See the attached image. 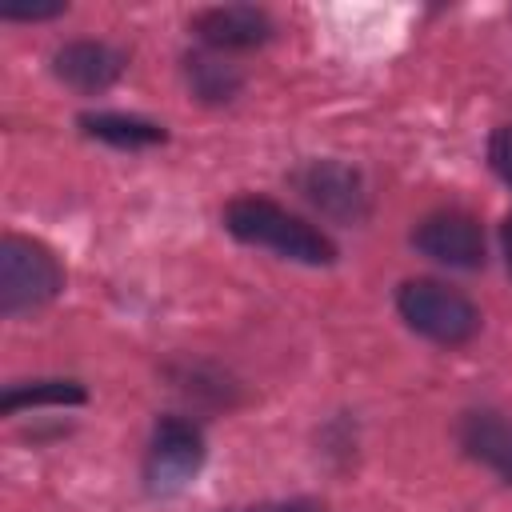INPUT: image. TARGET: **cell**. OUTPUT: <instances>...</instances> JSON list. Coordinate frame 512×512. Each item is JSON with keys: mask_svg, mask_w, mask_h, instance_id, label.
<instances>
[{"mask_svg": "<svg viewBox=\"0 0 512 512\" xmlns=\"http://www.w3.org/2000/svg\"><path fill=\"white\" fill-rule=\"evenodd\" d=\"M192 32L216 52H244L272 36V16L256 4H212L192 16Z\"/></svg>", "mask_w": 512, "mask_h": 512, "instance_id": "7", "label": "cell"}, {"mask_svg": "<svg viewBox=\"0 0 512 512\" xmlns=\"http://www.w3.org/2000/svg\"><path fill=\"white\" fill-rule=\"evenodd\" d=\"M456 440L464 456L492 468L504 484H512V416L496 408H468L456 424Z\"/></svg>", "mask_w": 512, "mask_h": 512, "instance_id": "9", "label": "cell"}, {"mask_svg": "<svg viewBox=\"0 0 512 512\" xmlns=\"http://www.w3.org/2000/svg\"><path fill=\"white\" fill-rule=\"evenodd\" d=\"M184 76H188V88H192L204 104H228V100L240 92V72H236L228 60L208 56V52L184 56Z\"/></svg>", "mask_w": 512, "mask_h": 512, "instance_id": "11", "label": "cell"}, {"mask_svg": "<svg viewBox=\"0 0 512 512\" xmlns=\"http://www.w3.org/2000/svg\"><path fill=\"white\" fill-rule=\"evenodd\" d=\"M396 312L416 336L444 348H460L480 332V308L460 288L432 276L404 280L396 288Z\"/></svg>", "mask_w": 512, "mask_h": 512, "instance_id": "2", "label": "cell"}, {"mask_svg": "<svg viewBox=\"0 0 512 512\" xmlns=\"http://www.w3.org/2000/svg\"><path fill=\"white\" fill-rule=\"evenodd\" d=\"M488 164H492V172L512 188V124H500V128L488 136Z\"/></svg>", "mask_w": 512, "mask_h": 512, "instance_id": "13", "label": "cell"}, {"mask_svg": "<svg viewBox=\"0 0 512 512\" xmlns=\"http://www.w3.org/2000/svg\"><path fill=\"white\" fill-rule=\"evenodd\" d=\"M500 248H504V264H508V272H512V212H508L504 224H500Z\"/></svg>", "mask_w": 512, "mask_h": 512, "instance_id": "16", "label": "cell"}, {"mask_svg": "<svg viewBox=\"0 0 512 512\" xmlns=\"http://www.w3.org/2000/svg\"><path fill=\"white\" fill-rule=\"evenodd\" d=\"M292 184L300 188V196L320 208L324 216H336V220H364L368 212V196H364V184L352 168L336 164V160H308L304 168L292 172Z\"/></svg>", "mask_w": 512, "mask_h": 512, "instance_id": "6", "label": "cell"}, {"mask_svg": "<svg viewBox=\"0 0 512 512\" xmlns=\"http://www.w3.org/2000/svg\"><path fill=\"white\" fill-rule=\"evenodd\" d=\"M88 392L80 380H28V384H8L0 396V412L16 416L24 408H40V404H84Z\"/></svg>", "mask_w": 512, "mask_h": 512, "instance_id": "12", "label": "cell"}, {"mask_svg": "<svg viewBox=\"0 0 512 512\" xmlns=\"http://www.w3.org/2000/svg\"><path fill=\"white\" fill-rule=\"evenodd\" d=\"M224 228L244 240V244H256V248H268L284 260H296V264H312V268H324L336 260V244L316 228L308 224L304 216L288 212L284 204L268 200V196H236L224 204Z\"/></svg>", "mask_w": 512, "mask_h": 512, "instance_id": "1", "label": "cell"}, {"mask_svg": "<svg viewBox=\"0 0 512 512\" xmlns=\"http://www.w3.org/2000/svg\"><path fill=\"white\" fill-rule=\"evenodd\" d=\"M128 56L104 40H68L52 52V72L76 92H104L120 80Z\"/></svg>", "mask_w": 512, "mask_h": 512, "instance_id": "8", "label": "cell"}, {"mask_svg": "<svg viewBox=\"0 0 512 512\" xmlns=\"http://www.w3.org/2000/svg\"><path fill=\"white\" fill-rule=\"evenodd\" d=\"M412 244L416 252H424L428 260L436 264H448V268H484V228L472 212L464 208H440V212H428L416 228H412Z\"/></svg>", "mask_w": 512, "mask_h": 512, "instance_id": "5", "label": "cell"}, {"mask_svg": "<svg viewBox=\"0 0 512 512\" xmlns=\"http://www.w3.org/2000/svg\"><path fill=\"white\" fill-rule=\"evenodd\" d=\"M200 464H204L200 428L184 416H160L152 428V440H148V460H144L148 488L160 496H172L196 476Z\"/></svg>", "mask_w": 512, "mask_h": 512, "instance_id": "4", "label": "cell"}, {"mask_svg": "<svg viewBox=\"0 0 512 512\" xmlns=\"http://www.w3.org/2000/svg\"><path fill=\"white\" fill-rule=\"evenodd\" d=\"M236 512H328V508H324V500H312V496H292V500H264V504L236 508Z\"/></svg>", "mask_w": 512, "mask_h": 512, "instance_id": "14", "label": "cell"}, {"mask_svg": "<svg viewBox=\"0 0 512 512\" xmlns=\"http://www.w3.org/2000/svg\"><path fill=\"white\" fill-rule=\"evenodd\" d=\"M60 12H64V4H40V8H4L0 16L4 20H52Z\"/></svg>", "mask_w": 512, "mask_h": 512, "instance_id": "15", "label": "cell"}, {"mask_svg": "<svg viewBox=\"0 0 512 512\" xmlns=\"http://www.w3.org/2000/svg\"><path fill=\"white\" fill-rule=\"evenodd\" d=\"M76 124H80L84 136L104 140L112 148H148V144H164L168 140L164 124L144 120V116H124V112H84Z\"/></svg>", "mask_w": 512, "mask_h": 512, "instance_id": "10", "label": "cell"}, {"mask_svg": "<svg viewBox=\"0 0 512 512\" xmlns=\"http://www.w3.org/2000/svg\"><path fill=\"white\" fill-rule=\"evenodd\" d=\"M64 288V268L32 236H0V312L20 316L32 308H44Z\"/></svg>", "mask_w": 512, "mask_h": 512, "instance_id": "3", "label": "cell"}]
</instances>
